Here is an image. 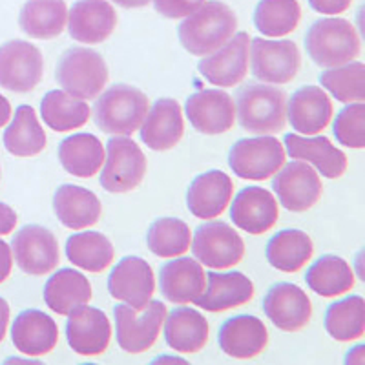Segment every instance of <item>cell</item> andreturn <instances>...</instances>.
<instances>
[{"mask_svg":"<svg viewBox=\"0 0 365 365\" xmlns=\"http://www.w3.org/2000/svg\"><path fill=\"white\" fill-rule=\"evenodd\" d=\"M237 17L234 9L220 0H208L179 24V42L195 57L214 53L234 37Z\"/></svg>","mask_w":365,"mask_h":365,"instance_id":"6da1fadb","label":"cell"},{"mask_svg":"<svg viewBox=\"0 0 365 365\" xmlns=\"http://www.w3.org/2000/svg\"><path fill=\"white\" fill-rule=\"evenodd\" d=\"M236 115L250 133H276L285 128V91L263 83H250L236 93Z\"/></svg>","mask_w":365,"mask_h":365,"instance_id":"7a4b0ae2","label":"cell"},{"mask_svg":"<svg viewBox=\"0 0 365 365\" xmlns=\"http://www.w3.org/2000/svg\"><path fill=\"white\" fill-rule=\"evenodd\" d=\"M150 110L146 93L130 84H113L97 97L93 119L99 130L110 135H132L143 125Z\"/></svg>","mask_w":365,"mask_h":365,"instance_id":"3957f363","label":"cell"},{"mask_svg":"<svg viewBox=\"0 0 365 365\" xmlns=\"http://www.w3.org/2000/svg\"><path fill=\"white\" fill-rule=\"evenodd\" d=\"M305 50L318 66H341L360 55V35L345 19H319L305 35Z\"/></svg>","mask_w":365,"mask_h":365,"instance_id":"277c9868","label":"cell"},{"mask_svg":"<svg viewBox=\"0 0 365 365\" xmlns=\"http://www.w3.org/2000/svg\"><path fill=\"white\" fill-rule=\"evenodd\" d=\"M103 55L90 48H70L58 58L55 77L66 93L83 101L97 99L108 83Z\"/></svg>","mask_w":365,"mask_h":365,"instance_id":"5b68a950","label":"cell"},{"mask_svg":"<svg viewBox=\"0 0 365 365\" xmlns=\"http://www.w3.org/2000/svg\"><path fill=\"white\" fill-rule=\"evenodd\" d=\"M106 163L101 168V185L110 194L135 190L146 175V155L135 141L126 135L110 139L106 145Z\"/></svg>","mask_w":365,"mask_h":365,"instance_id":"8992f818","label":"cell"},{"mask_svg":"<svg viewBox=\"0 0 365 365\" xmlns=\"http://www.w3.org/2000/svg\"><path fill=\"white\" fill-rule=\"evenodd\" d=\"M166 314V305L158 299H150L141 311H135L130 305H117L113 316L119 347L130 354L146 353L158 340Z\"/></svg>","mask_w":365,"mask_h":365,"instance_id":"52a82bcc","label":"cell"},{"mask_svg":"<svg viewBox=\"0 0 365 365\" xmlns=\"http://www.w3.org/2000/svg\"><path fill=\"white\" fill-rule=\"evenodd\" d=\"M287 152L276 137L262 135L240 139L230 148L228 165L247 181H265L285 165Z\"/></svg>","mask_w":365,"mask_h":365,"instance_id":"ba28073f","label":"cell"},{"mask_svg":"<svg viewBox=\"0 0 365 365\" xmlns=\"http://www.w3.org/2000/svg\"><path fill=\"white\" fill-rule=\"evenodd\" d=\"M192 254L208 269L225 270L236 267L245 256V241L234 227L223 221L201 225L192 240Z\"/></svg>","mask_w":365,"mask_h":365,"instance_id":"9c48e42d","label":"cell"},{"mask_svg":"<svg viewBox=\"0 0 365 365\" xmlns=\"http://www.w3.org/2000/svg\"><path fill=\"white\" fill-rule=\"evenodd\" d=\"M44 75V58L37 46L28 41H9L0 46V88L29 93Z\"/></svg>","mask_w":365,"mask_h":365,"instance_id":"30bf717a","label":"cell"},{"mask_svg":"<svg viewBox=\"0 0 365 365\" xmlns=\"http://www.w3.org/2000/svg\"><path fill=\"white\" fill-rule=\"evenodd\" d=\"M250 66L257 81L270 84L291 83L302 66V53L294 41L254 38L250 41Z\"/></svg>","mask_w":365,"mask_h":365,"instance_id":"8fae6325","label":"cell"},{"mask_svg":"<svg viewBox=\"0 0 365 365\" xmlns=\"http://www.w3.org/2000/svg\"><path fill=\"white\" fill-rule=\"evenodd\" d=\"M274 175L272 188L287 210L298 214L307 212L322 197L324 182L309 163L294 159L289 165H283Z\"/></svg>","mask_w":365,"mask_h":365,"instance_id":"7c38bea8","label":"cell"},{"mask_svg":"<svg viewBox=\"0 0 365 365\" xmlns=\"http://www.w3.org/2000/svg\"><path fill=\"white\" fill-rule=\"evenodd\" d=\"M11 254L19 269L29 276H44L58 267L61 250L53 232L41 225H28L15 234Z\"/></svg>","mask_w":365,"mask_h":365,"instance_id":"4fadbf2b","label":"cell"},{"mask_svg":"<svg viewBox=\"0 0 365 365\" xmlns=\"http://www.w3.org/2000/svg\"><path fill=\"white\" fill-rule=\"evenodd\" d=\"M250 38L245 31L234 34V37L214 53L205 55L197 64V70L208 83L221 88L237 86L245 81L249 71Z\"/></svg>","mask_w":365,"mask_h":365,"instance_id":"5bb4252c","label":"cell"},{"mask_svg":"<svg viewBox=\"0 0 365 365\" xmlns=\"http://www.w3.org/2000/svg\"><path fill=\"white\" fill-rule=\"evenodd\" d=\"M108 291L115 299L125 302L135 311H141L154 296V270L143 257H123L110 274Z\"/></svg>","mask_w":365,"mask_h":365,"instance_id":"9a60e30c","label":"cell"},{"mask_svg":"<svg viewBox=\"0 0 365 365\" xmlns=\"http://www.w3.org/2000/svg\"><path fill=\"white\" fill-rule=\"evenodd\" d=\"M185 112L190 125L205 135H220L236 123V104L223 90L195 91L187 99Z\"/></svg>","mask_w":365,"mask_h":365,"instance_id":"2e32d148","label":"cell"},{"mask_svg":"<svg viewBox=\"0 0 365 365\" xmlns=\"http://www.w3.org/2000/svg\"><path fill=\"white\" fill-rule=\"evenodd\" d=\"M66 338L73 353L99 356L108 349L112 338L110 319L99 309L81 305L68 314Z\"/></svg>","mask_w":365,"mask_h":365,"instance_id":"e0dca14e","label":"cell"},{"mask_svg":"<svg viewBox=\"0 0 365 365\" xmlns=\"http://www.w3.org/2000/svg\"><path fill=\"white\" fill-rule=\"evenodd\" d=\"M263 311L279 331L296 332L311 322L312 303L294 283H276L263 299Z\"/></svg>","mask_w":365,"mask_h":365,"instance_id":"ac0fdd59","label":"cell"},{"mask_svg":"<svg viewBox=\"0 0 365 365\" xmlns=\"http://www.w3.org/2000/svg\"><path fill=\"white\" fill-rule=\"evenodd\" d=\"M68 31L73 41L101 44L117 26L115 8L108 0H77L68 11Z\"/></svg>","mask_w":365,"mask_h":365,"instance_id":"d6986e66","label":"cell"},{"mask_svg":"<svg viewBox=\"0 0 365 365\" xmlns=\"http://www.w3.org/2000/svg\"><path fill=\"white\" fill-rule=\"evenodd\" d=\"M217 341L227 356L236 360H252L265 351L269 344V331L256 316H234L220 327Z\"/></svg>","mask_w":365,"mask_h":365,"instance_id":"ffe728a7","label":"cell"},{"mask_svg":"<svg viewBox=\"0 0 365 365\" xmlns=\"http://www.w3.org/2000/svg\"><path fill=\"white\" fill-rule=\"evenodd\" d=\"M230 217L237 228L259 236L278 223V200L265 188L247 187L234 197Z\"/></svg>","mask_w":365,"mask_h":365,"instance_id":"44dd1931","label":"cell"},{"mask_svg":"<svg viewBox=\"0 0 365 365\" xmlns=\"http://www.w3.org/2000/svg\"><path fill=\"white\" fill-rule=\"evenodd\" d=\"M141 141L154 152L172 150L185 133L181 106L175 99H158L139 126Z\"/></svg>","mask_w":365,"mask_h":365,"instance_id":"7402d4cb","label":"cell"},{"mask_svg":"<svg viewBox=\"0 0 365 365\" xmlns=\"http://www.w3.org/2000/svg\"><path fill=\"white\" fill-rule=\"evenodd\" d=\"M232 179L221 170H208L190 182L187 207L200 220H214L223 214L232 200Z\"/></svg>","mask_w":365,"mask_h":365,"instance_id":"603a6c76","label":"cell"},{"mask_svg":"<svg viewBox=\"0 0 365 365\" xmlns=\"http://www.w3.org/2000/svg\"><path fill=\"white\" fill-rule=\"evenodd\" d=\"M287 117L296 132L303 135H316L331 123L332 103L319 86H302L289 99Z\"/></svg>","mask_w":365,"mask_h":365,"instance_id":"cb8c5ba5","label":"cell"},{"mask_svg":"<svg viewBox=\"0 0 365 365\" xmlns=\"http://www.w3.org/2000/svg\"><path fill=\"white\" fill-rule=\"evenodd\" d=\"M207 276L201 263L194 257H175L159 272V287L165 299L172 303H194L203 294Z\"/></svg>","mask_w":365,"mask_h":365,"instance_id":"d4e9b609","label":"cell"},{"mask_svg":"<svg viewBox=\"0 0 365 365\" xmlns=\"http://www.w3.org/2000/svg\"><path fill=\"white\" fill-rule=\"evenodd\" d=\"M254 296V283L243 272H208L203 294L194 303L208 312H223L245 305Z\"/></svg>","mask_w":365,"mask_h":365,"instance_id":"484cf974","label":"cell"},{"mask_svg":"<svg viewBox=\"0 0 365 365\" xmlns=\"http://www.w3.org/2000/svg\"><path fill=\"white\" fill-rule=\"evenodd\" d=\"M285 148L292 159L311 163L327 179L341 178L347 170V155L332 145L327 137H303L298 133H287Z\"/></svg>","mask_w":365,"mask_h":365,"instance_id":"4316f807","label":"cell"},{"mask_svg":"<svg viewBox=\"0 0 365 365\" xmlns=\"http://www.w3.org/2000/svg\"><path fill=\"white\" fill-rule=\"evenodd\" d=\"M11 340L22 354L44 356L58 344V327L51 316L37 309L21 312L11 327Z\"/></svg>","mask_w":365,"mask_h":365,"instance_id":"83f0119b","label":"cell"},{"mask_svg":"<svg viewBox=\"0 0 365 365\" xmlns=\"http://www.w3.org/2000/svg\"><path fill=\"white\" fill-rule=\"evenodd\" d=\"M55 216L66 228L83 230L101 220L103 205L91 190L77 185H61L53 195Z\"/></svg>","mask_w":365,"mask_h":365,"instance_id":"f1b7e54d","label":"cell"},{"mask_svg":"<svg viewBox=\"0 0 365 365\" xmlns=\"http://www.w3.org/2000/svg\"><path fill=\"white\" fill-rule=\"evenodd\" d=\"M208 332L207 318L194 309H175L165 318V340L178 353H200L207 345Z\"/></svg>","mask_w":365,"mask_h":365,"instance_id":"f546056e","label":"cell"},{"mask_svg":"<svg viewBox=\"0 0 365 365\" xmlns=\"http://www.w3.org/2000/svg\"><path fill=\"white\" fill-rule=\"evenodd\" d=\"M104 150L101 139L93 133H75L58 145V161L68 174L75 178H91L103 168Z\"/></svg>","mask_w":365,"mask_h":365,"instance_id":"4dcf8cb0","label":"cell"},{"mask_svg":"<svg viewBox=\"0 0 365 365\" xmlns=\"http://www.w3.org/2000/svg\"><path fill=\"white\" fill-rule=\"evenodd\" d=\"M90 299L91 283L79 270H57L44 285L46 305L57 314L68 316L73 309L88 305Z\"/></svg>","mask_w":365,"mask_h":365,"instance_id":"1f68e13d","label":"cell"},{"mask_svg":"<svg viewBox=\"0 0 365 365\" xmlns=\"http://www.w3.org/2000/svg\"><path fill=\"white\" fill-rule=\"evenodd\" d=\"M314 245L307 232L298 228H287L274 234L267 243V262L282 272H298L312 257Z\"/></svg>","mask_w":365,"mask_h":365,"instance_id":"d6a6232c","label":"cell"},{"mask_svg":"<svg viewBox=\"0 0 365 365\" xmlns=\"http://www.w3.org/2000/svg\"><path fill=\"white\" fill-rule=\"evenodd\" d=\"M66 22L68 6L64 0H28L19 15L22 31L42 41L58 37L66 28Z\"/></svg>","mask_w":365,"mask_h":365,"instance_id":"836d02e7","label":"cell"},{"mask_svg":"<svg viewBox=\"0 0 365 365\" xmlns=\"http://www.w3.org/2000/svg\"><path fill=\"white\" fill-rule=\"evenodd\" d=\"M309 289L324 298H336L354 287L353 267L344 257L325 254L318 257L305 274Z\"/></svg>","mask_w":365,"mask_h":365,"instance_id":"e575fe53","label":"cell"},{"mask_svg":"<svg viewBox=\"0 0 365 365\" xmlns=\"http://www.w3.org/2000/svg\"><path fill=\"white\" fill-rule=\"evenodd\" d=\"M4 146L15 158H34L46 148V133L37 113L28 104L15 110L11 125L4 132Z\"/></svg>","mask_w":365,"mask_h":365,"instance_id":"d590c367","label":"cell"},{"mask_svg":"<svg viewBox=\"0 0 365 365\" xmlns=\"http://www.w3.org/2000/svg\"><path fill=\"white\" fill-rule=\"evenodd\" d=\"M91 108L86 101L77 99L64 90H51L41 103V115L44 125L55 132H70L81 128L90 119Z\"/></svg>","mask_w":365,"mask_h":365,"instance_id":"8d00e7d4","label":"cell"},{"mask_svg":"<svg viewBox=\"0 0 365 365\" xmlns=\"http://www.w3.org/2000/svg\"><path fill=\"white\" fill-rule=\"evenodd\" d=\"M66 256L75 267L97 274L112 265L115 250H113L112 241L104 234L88 230V232L73 234L68 237Z\"/></svg>","mask_w":365,"mask_h":365,"instance_id":"74e56055","label":"cell"},{"mask_svg":"<svg viewBox=\"0 0 365 365\" xmlns=\"http://www.w3.org/2000/svg\"><path fill=\"white\" fill-rule=\"evenodd\" d=\"M325 331L336 341H356L365 334V302L361 296H349L329 305Z\"/></svg>","mask_w":365,"mask_h":365,"instance_id":"f35d334b","label":"cell"},{"mask_svg":"<svg viewBox=\"0 0 365 365\" xmlns=\"http://www.w3.org/2000/svg\"><path fill=\"white\" fill-rule=\"evenodd\" d=\"M302 19L298 0H259L254 9V26L263 37H285Z\"/></svg>","mask_w":365,"mask_h":365,"instance_id":"ab89813d","label":"cell"},{"mask_svg":"<svg viewBox=\"0 0 365 365\" xmlns=\"http://www.w3.org/2000/svg\"><path fill=\"white\" fill-rule=\"evenodd\" d=\"M190 227L179 217H159L150 225L146 245L158 257H178L190 249Z\"/></svg>","mask_w":365,"mask_h":365,"instance_id":"60d3db41","label":"cell"},{"mask_svg":"<svg viewBox=\"0 0 365 365\" xmlns=\"http://www.w3.org/2000/svg\"><path fill=\"white\" fill-rule=\"evenodd\" d=\"M319 83L336 101L345 104L365 101V66L364 63H347L327 68L319 75Z\"/></svg>","mask_w":365,"mask_h":365,"instance_id":"b9f144b4","label":"cell"},{"mask_svg":"<svg viewBox=\"0 0 365 365\" xmlns=\"http://www.w3.org/2000/svg\"><path fill=\"white\" fill-rule=\"evenodd\" d=\"M332 132L338 143L347 148H365V104L351 103L334 119Z\"/></svg>","mask_w":365,"mask_h":365,"instance_id":"7bdbcfd3","label":"cell"},{"mask_svg":"<svg viewBox=\"0 0 365 365\" xmlns=\"http://www.w3.org/2000/svg\"><path fill=\"white\" fill-rule=\"evenodd\" d=\"M207 0H154L155 11L166 19H185Z\"/></svg>","mask_w":365,"mask_h":365,"instance_id":"ee69618b","label":"cell"},{"mask_svg":"<svg viewBox=\"0 0 365 365\" xmlns=\"http://www.w3.org/2000/svg\"><path fill=\"white\" fill-rule=\"evenodd\" d=\"M309 6L322 15H340L351 8L353 0H307Z\"/></svg>","mask_w":365,"mask_h":365,"instance_id":"f6af8a7d","label":"cell"},{"mask_svg":"<svg viewBox=\"0 0 365 365\" xmlns=\"http://www.w3.org/2000/svg\"><path fill=\"white\" fill-rule=\"evenodd\" d=\"M15 227H17V212L9 205L0 203V236L11 234Z\"/></svg>","mask_w":365,"mask_h":365,"instance_id":"bcb514c9","label":"cell"},{"mask_svg":"<svg viewBox=\"0 0 365 365\" xmlns=\"http://www.w3.org/2000/svg\"><path fill=\"white\" fill-rule=\"evenodd\" d=\"M13 269V254L6 241L0 240V283L9 278Z\"/></svg>","mask_w":365,"mask_h":365,"instance_id":"7dc6e473","label":"cell"},{"mask_svg":"<svg viewBox=\"0 0 365 365\" xmlns=\"http://www.w3.org/2000/svg\"><path fill=\"white\" fill-rule=\"evenodd\" d=\"M9 324V305L4 298H0V344L4 341Z\"/></svg>","mask_w":365,"mask_h":365,"instance_id":"c3c4849f","label":"cell"},{"mask_svg":"<svg viewBox=\"0 0 365 365\" xmlns=\"http://www.w3.org/2000/svg\"><path fill=\"white\" fill-rule=\"evenodd\" d=\"M9 117H11V104L4 96H0V128L8 125Z\"/></svg>","mask_w":365,"mask_h":365,"instance_id":"681fc988","label":"cell"},{"mask_svg":"<svg viewBox=\"0 0 365 365\" xmlns=\"http://www.w3.org/2000/svg\"><path fill=\"white\" fill-rule=\"evenodd\" d=\"M364 345H358V347L351 349V353H347V358H345V364H364Z\"/></svg>","mask_w":365,"mask_h":365,"instance_id":"f907efd6","label":"cell"},{"mask_svg":"<svg viewBox=\"0 0 365 365\" xmlns=\"http://www.w3.org/2000/svg\"><path fill=\"white\" fill-rule=\"evenodd\" d=\"M112 2H113V4L120 6V8L133 9V8H145L150 0H112Z\"/></svg>","mask_w":365,"mask_h":365,"instance_id":"816d5d0a","label":"cell"},{"mask_svg":"<svg viewBox=\"0 0 365 365\" xmlns=\"http://www.w3.org/2000/svg\"><path fill=\"white\" fill-rule=\"evenodd\" d=\"M154 364H187L181 358H174V356H161L158 360H154Z\"/></svg>","mask_w":365,"mask_h":365,"instance_id":"f5cc1de1","label":"cell"}]
</instances>
